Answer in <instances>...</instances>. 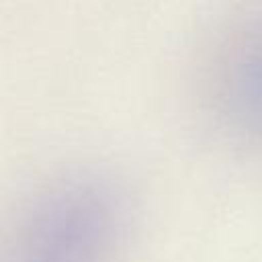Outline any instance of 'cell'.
Instances as JSON below:
<instances>
[{"label":"cell","instance_id":"cell-2","mask_svg":"<svg viewBox=\"0 0 262 262\" xmlns=\"http://www.w3.org/2000/svg\"><path fill=\"white\" fill-rule=\"evenodd\" d=\"M213 106L225 127L262 145V12L250 14L221 43L211 74Z\"/></svg>","mask_w":262,"mask_h":262},{"label":"cell","instance_id":"cell-1","mask_svg":"<svg viewBox=\"0 0 262 262\" xmlns=\"http://www.w3.org/2000/svg\"><path fill=\"white\" fill-rule=\"evenodd\" d=\"M125 223L123 201L98 178L68 180L29 215L16 262H108Z\"/></svg>","mask_w":262,"mask_h":262}]
</instances>
